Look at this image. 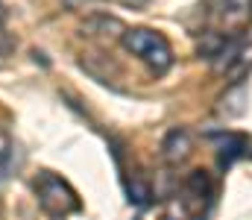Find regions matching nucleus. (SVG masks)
<instances>
[{"mask_svg": "<svg viewBox=\"0 0 252 220\" xmlns=\"http://www.w3.org/2000/svg\"><path fill=\"white\" fill-rule=\"evenodd\" d=\"M190 153H193V138H190V132L185 126H173L167 135H164V141H161V158L167 161V164H182V161H188Z\"/></svg>", "mask_w": 252, "mask_h": 220, "instance_id": "39448f33", "label": "nucleus"}, {"mask_svg": "<svg viewBox=\"0 0 252 220\" xmlns=\"http://www.w3.org/2000/svg\"><path fill=\"white\" fill-rule=\"evenodd\" d=\"M244 150H247V138H244V135L226 132V138H223V144H220V167H229L235 158L244 156Z\"/></svg>", "mask_w": 252, "mask_h": 220, "instance_id": "0eeeda50", "label": "nucleus"}, {"mask_svg": "<svg viewBox=\"0 0 252 220\" xmlns=\"http://www.w3.org/2000/svg\"><path fill=\"white\" fill-rule=\"evenodd\" d=\"M9 167H12V141H9V135L0 129V182L9 176Z\"/></svg>", "mask_w": 252, "mask_h": 220, "instance_id": "1a4fd4ad", "label": "nucleus"}, {"mask_svg": "<svg viewBox=\"0 0 252 220\" xmlns=\"http://www.w3.org/2000/svg\"><path fill=\"white\" fill-rule=\"evenodd\" d=\"M121 3H124V6H132V9H138V6H144L147 0H121Z\"/></svg>", "mask_w": 252, "mask_h": 220, "instance_id": "9b49d317", "label": "nucleus"}, {"mask_svg": "<svg viewBox=\"0 0 252 220\" xmlns=\"http://www.w3.org/2000/svg\"><path fill=\"white\" fill-rule=\"evenodd\" d=\"M211 18L217 24V32L226 38H235L247 30L252 18V0H214Z\"/></svg>", "mask_w": 252, "mask_h": 220, "instance_id": "20e7f679", "label": "nucleus"}, {"mask_svg": "<svg viewBox=\"0 0 252 220\" xmlns=\"http://www.w3.org/2000/svg\"><path fill=\"white\" fill-rule=\"evenodd\" d=\"M35 194H38V203L50 215H56V218H64V215H70V212L79 209L76 191L64 182L62 176H56V173H41L35 179Z\"/></svg>", "mask_w": 252, "mask_h": 220, "instance_id": "f03ea898", "label": "nucleus"}, {"mask_svg": "<svg viewBox=\"0 0 252 220\" xmlns=\"http://www.w3.org/2000/svg\"><path fill=\"white\" fill-rule=\"evenodd\" d=\"M185 188H188L193 197H199V200H205L208 194H211V182H208V176H205V170H193L188 176V182H185Z\"/></svg>", "mask_w": 252, "mask_h": 220, "instance_id": "6e6552de", "label": "nucleus"}, {"mask_svg": "<svg viewBox=\"0 0 252 220\" xmlns=\"http://www.w3.org/2000/svg\"><path fill=\"white\" fill-rule=\"evenodd\" d=\"M250 109V85L247 82H235L217 103V115L220 118H241L244 112Z\"/></svg>", "mask_w": 252, "mask_h": 220, "instance_id": "423d86ee", "label": "nucleus"}, {"mask_svg": "<svg viewBox=\"0 0 252 220\" xmlns=\"http://www.w3.org/2000/svg\"><path fill=\"white\" fill-rule=\"evenodd\" d=\"M150 197H153V191H150L147 182H141V179H132V182H129V200H132L135 206H147Z\"/></svg>", "mask_w": 252, "mask_h": 220, "instance_id": "9d476101", "label": "nucleus"}, {"mask_svg": "<svg viewBox=\"0 0 252 220\" xmlns=\"http://www.w3.org/2000/svg\"><path fill=\"white\" fill-rule=\"evenodd\" d=\"M252 68V27L244 30L241 35L229 38V44L223 47V53L214 59V71L226 73L232 79H241Z\"/></svg>", "mask_w": 252, "mask_h": 220, "instance_id": "7ed1b4c3", "label": "nucleus"}, {"mask_svg": "<svg viewBox=\"0 0 252 220\" xmlns=\"http://www.w3.org/2000/svg\"><path fill=\"white\" fill-rule=\"evenodd\" d=\"M124 47L138 56L141 62H147V68L153 73H164L173 65V50L167 44V38L156 30H144V27H135V30H124Z\"/></svg>", "mask_w": 252, "mask_h": 220, "instance_id": "f257e3e1", "label": "nucleus"}]
</instances>
